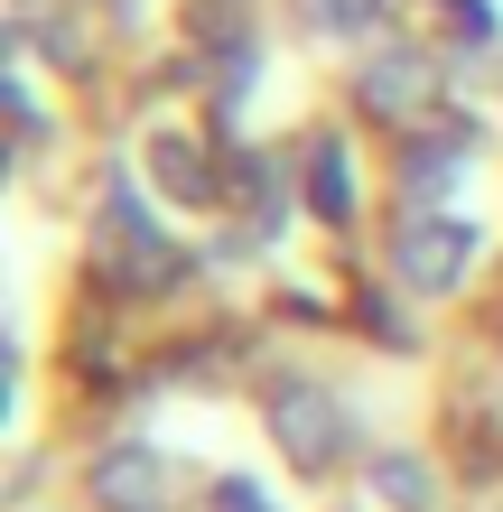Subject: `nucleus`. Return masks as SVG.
<instances>
[{
    "instance_id": "1",
    "label": "nucleus",
    "mask_w": 503,
    "mask_h": 512,
    "mask_svg": "<svg viewBox=\"0 0 503 512\" xmlns=\"http://www.w3.org/2000/svg\"><path fill=\"white\" fill-rule=\"evenodd\" d=\"M392 270H401L410 289L438 298V289H457L466 270H476V233H466L457 215H438V205H420V215L392 233Z\"/></svg>"
},
{
    "instance_id": "2",
    "label": "nucleus",
    "mask_w": 503,
    "mask_h": 512,
    "mask_svg": "<svg viewBox=\"0 0 503 512\" xmlns=\"http://www.w3.org/2000/svg\"><path fill=\"white\" fill-rule=\"evenodd\" d=\"M271 438H280V457L299 475H317V466L345 457V410L317 382H289V391H271Z\"/></svg>"
},
{
    "instance_id": "3",
    "label": "nucleus",
    "mask_w": 503,
    "mask_h": 512,
    "mask_svg": "<svg viewBox=\"0 0 503 512\" xmlns=\"http://www.w3.org/2000/svg\"><path fill=\"white\" fill-rule=\"evenodd\" d=\"M103 252H112V280H122V289H168L177 280V243L159 224H140L131 187H112V205H103Z\"/></svg>"
},
{
    "instance_id": "4",
    "label": "nucleus",
    "mask_w": 503,
    "mask_h": 512,
    "mask_svg": "<svg viewBox=\"0 0 503 512\" xmlns=\"http://www.w3.org/2000/svg\"><path fill=\"white\" fill-rule=\"evenodd\" d=\"M354 94H364V112H382V122H420V112L438 103V56H420V47H382Z\"/></svg>"
},
{
    "instance_id": "5",
    "label": "nucleus",
    "mask_w": 503,
    "mask_h": 512,
    "mask_svg": "<svg viewBox=\"0 0 503 512\" xmlns=\"http://www.w3.org/2000/svg\"><path fill=\"white\" fill-rule=\"evenodd\" d=\"M159 494H168L159 447H103L94 457V503L103 512H159Z\"/></svg>"
},
{
    "instance_id": "6",
    "label": "nucleus",
    "mask_w": 503,
    "mask_h": 512,
    "mask_svg": "<svg viewBox=\"0 0 503 512\" xmlns=\"http://www.w3.org/2000/svg\"><path fill=\"white\" fill-rule=\"evenodd\" d=\"M150 177H159L177 205H205V196H215V177H205L196 140H177V131H150Z\"/></svg>"
},
{
    "instance_id": "7",
    "label": "nucleus",
    "mask_w": 503,
    "mask_h": 512,
    "mask_svg": "<svg viewBox=\"0 0 503 512\" xmlns=\"http://www.w3.org/2000/svg\"><path fill=\"white\" fill-rule=\"evenodd\" d=\"M308 205H317L327 224H345V215H354V168H345V140H317V149H308Z\"/></svg>"
},
{
    "instance_id": "8",
    "label": "nucleus",
    "mask_w": 503,
    "mask_h": 512,
    "mask_svg": "<svg viewBox=\"0 0 503 512\" xmlns=\"http://www.w3.org/2000/svg\"><path fill=\"white\" fill-rule=\"evenodd\" d=\"M457 168H466V131L457 140H420V149H410V196H438V187H457Z\"/></svg>"
},
{
    "instance_id": "9",
    "label": "nucleus",
    "mask_w": 503,
    "mask_h": 512,
    "mask_svg": "<svg viewBox=\"0 0 503 512\" xmlns=\"http://www.w3.org/2000/svg\"><path fill=\"white\" fill-rule=\"evenodd\" d=\"M373 485H382V503H401V512H429V503H438V485H429V466H420V457H382V466H373Z\"/></svg>"
},
{
    "instance_id": "10",
    "label": "nucleus",
    "mask_w": 503,
    "mask_h": 512,
    "mask_svg": "<svg viewBox=\"0 0 503 512\" xmlns=\"http://www.w3.org/2000/svg\"><path fill=\"white\" fill-rule=\"evenodd\" d=\"M308 28H327V38H364V28L382 19V0H299Z\"/></svg>"
},
{
    "instance_id": "11",
    "label": "nucleus",
    "mask_w": 503,
    "mask_h": 512,
    "mask_svg": "<svg viewBox=\"0 0 503 512\" xmlns=\"http://www.w3.org/2000/svg\"><path fill=\"white\" fill-rule=\"evenodd\" d=\"M215 512H261V494H252V485H224V494H215Z\"/></svg>"
}]
</instances>
